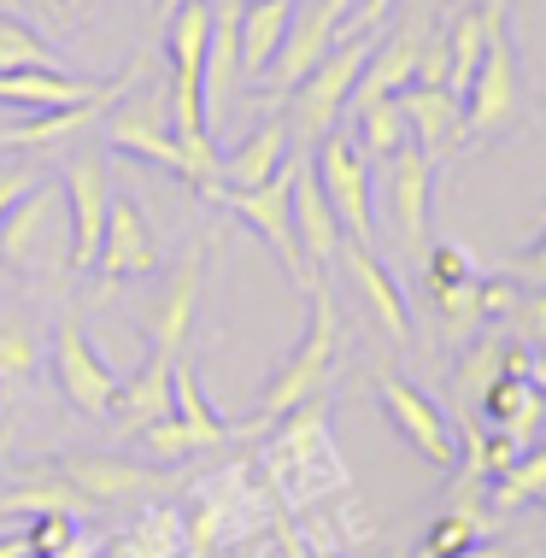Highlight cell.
Masks as SVG:
<instances>
[{"instance_id":"cell-24","label":"cell","mask_w":546,"mask_h":558,"mask_svg":"<svg viewBox=\"0 0 546 558\" xmlns=\"http://www.w3.org/2000/svg\"><path fill=\"white\" fill-rule=\"evenodd\" d=\"M417 41H423V19L412 24H400L388 41H376L371 59H364V71H359V83H353V100H347V112L364 107V100H383V95H400L405 83L417 77Z\"/></svg>"},{"instance_id":"cell-32","label":"cell","mask_w":546,"mask_h":558,"mask_svg":"<svg viewBox=\"0 0 546 558\" xmlns=\"http://www.w3.org/2000/svg\"><path fill=\"white\" fill-rule=\"evenodd\" d=\"M12 71H59V59L24 19L0 12V77H12Z\"/></svg>"},{"instance_id":"cell-40","label":"cell","mask_w":546,"mask_h":558,"mask_svg":"<svg viewBox=\"0 0 546 558\" xmlns=\"http://www.w3.org/2000/svg\"><path fill=\"white\" fill-rule=\"evenodd\" d=\"M523 376H529V383H535L541 395H546V353H529V359H523Z\"/></svg>"},{"instance_id":"cell-3","label":"cell","mask_w":546,"mask_h":558,"mask_svg":"<svg viewBox=\"0 0 546 558\" xmlns=\"http://www.w3.org/2000/svg\"><path fill=\"white\" fill-rule=\"evenodd\" d=\"M294 171H300V154H288V165L277 177H270L265 189H247V194H235V189H223V183H211L201 201L211 206H223L230 218H241L253 235L265 241L270 253L282 259V270L294 277V289L306 294L312 282H317V270L306 265V253H300V241H294Z\"/></svg>"},{"instance_id":"cell-21","label":"cell","mask_w":546,"mask_h":558,"mask_svg":"<svg viewBox=\"0 0 546 558\" xmlns=\"http://www.w3.org/2000/svg\"><path fill=\"white\" fill-rule=\"evenodd\" d=\"M294 241H300V253H306L312 270L336 265L341 241H347L336 213H329V201H324V189H317V171H312L306 154H300V171H294Z\"/></svg>"},{"instance_id":"cell-6","label":"cell","mask_w":546,"mask_h":558,"mask_svg":"<svg viewBox=\"0 0 546 558\" xmlns=\"http://www.w3.org/2000/svg\"><path fill=\"white\" fill-rule=\"evenodd\" d=\"M270 476L288 482L294 500L341 488V459H336V441H329V429H324V405L317 400L300 405V412H288L282 435L270 441Z\"/></svg>"},{"instance_id":"cell-20","label":"cell","mask_w":546,"mask_h":558,"mask_svg":"<svg viewBox=\"0 0 546 558\" xmlns=\"http://www.w3.org/2000/svg\"><path fill=\"white\" fill-rule=\"evenodd\" d=\"M336 265L359 282L364 306L376 312V324L388 329V341H393V347L412 341V312H405V294H400V282H393V270L376 259L371 247H353V241H341V259H336Z\"/></svg>"},{"instance_id":"cell-14","label":"cell","mask_w":546,"mask_h":558,"mask_svg":"<svg viewBox=\"0 0 546 558\" xmlns=\"http://www.w3.org/2000/svg\"><path fill=\"white\" fill-rule=\"evenodd\" d=\"M201 289H206V241H194V247L182 253V265L171 270V282H165V289L147 300V312H142L147 347H159V353H182L189 324H194V306H201Z\"/></svg>"},{"instance_id":"cell-2","label":"cell","mask_w":546,"mask_h":558,"mask_svg":"<svg viewBox=\"0 0 546 558\" xmlns=\"http://www.w3.org/2000/svg\"><path fill=\"white\" fill-rule=\"evenodd\" d=\"M312 312H306V336H300V347L277 365V376H270L265 400H259V417H288L300 412V405H312L317 395L329 388V376H336V347H341V312H336V294H329V282L317 277L312 289Z\"/></svg>"},{"instance_id":"cell-7","label":"cell","mask_w":546,"mask_h":558,"mask_svg":"<svg viewBox=\"0 0 546 558\" xmlns=\"http://www.w3.org/2000/svg\"><path fill=\"white\" fill-rule=\"evenodd\" d=\"M359 0H294V24H288L277 59H270V95H294L300 83L312 77V65L341 41L347 19H353Z\"/></svg>"},{"instance_id":"cell-18","label":"cell","mask_w":546,"mask_h":558,"mask_svg":"<svg viewBox=\"0 0 546 558\" xmlns=\"http://www.w3.org/2000/svg\"><path fill=\"white\" fill-rule=\"evenodd\" d=\"M400 112H405V130H412V142L423 154H452V147L464 142V100L447 95L441 83H405L400 95Z\"/></svg>"},{"instance_id":"cell-39","label":"cell","mask_w":546,"mask_h":558,"mask_svg":"<svg viewBox=\"0 0 546 558\" xmlns=\"http://www.w3.org/2000/svg\"><path fill=\"white\" fill-rule=\"evenodd\" d=\"M511 277H523V289H535V294H546V230H541V241L529 253H518V259L506 265Z\"/></svg>"},{"instance_id":"cell-41","label":"cell","mask_w":546,"mask_h":558,"mask_svg":"<svg viewBox=\"0 0 546 558\" xmlns=\"http://www.w3.org/2000/svg\"><path fill=\"white\" fill-rule=\"evenodd\" d=\"M452 558H511L499 541H476V547H464V553H452Z\"/></svg>"},{"instance_id":"cell-8","label":"cell","mask_w":546,"mask_h":558,"mask_svg":"<svg viewBox=\"0 0 546 558\" xmlns=\"http://www.w3.org/2000/svg\"><path fill=\"white\" fill-rule=\"evenodd\" d=\"M376 400H383L388 424L400 429L405 441L435 464V471H452V464H459V429L447 424V412L423 395V388H412L405 376L383 371V376H376Z\"/></svg>"},{"instance_id":"cell-5","label":"cell","mask_w":546,"mask_h":558,"mask_svg":"<svg viewBox=\"0 0 546 558\" xmlns=\"http://www.w3.org/2000/svg\"><path fill=\"white\" fill-rule=\"evenodd\" d=\"M312 171H317V189H324L329 213H336L341 235L353 247H371L376 253V223H371V159H364L359 135L347 130H329L312 154Z\"/></svg>"},{"instance_id":"cell-47","label":"cell","mask_w":546,"mask_h":558,"mask_svg":"<svg viewBox=\"0 0 546 558\" xmlns=\"http://www.w3.org/2000/svg\"><path fill=\"white\" fill-rule=\"evenodd\" d=\"M0 12H7V0H0Z\"/></svg>"},{"instance_id":"cell-29","label":"cell","mask_w":546,"mask_h":558,"mask_svg":"<svg viewBox=\"0 0 546 558\" xmlns=\"http://www.w3.org/2000/svg\"><path fill=\"white\" fill-rule=\"evenodd\" d=\"M353 124H359V147H364V159H371V165H388L405 142H412V130H405V112H400V100H393V95L353 107Z\"/></svg>"},{"instance_id":"cell-28","label":"cell","mask_w":546,"mask_h":558,"mask_svg":"<svg viewBox=\"0 0 546 558\" xmlns=\"http://www.w3.org/2000/svg\"><path fill=\"white\" fill-rule=\"evenodd\" d=\"M59 476H65L83 500H130V494H142L147 482H154V471L124 464V459H65Z\"/></svg>"},{"instance_id":"cell-27","label":"cell","mask_w":546,"mask_h":558,"mask_svg":"<svg viewBox=\"0 0 546 558\" xmlns=\"http://www.w3.org/2000/svg\"><path fill=\"white\" fill-rule=\"evenodd\" d=\"M288 24H294V0H253V7H241V71L247 77L270 71Z\"/></svg>"},{"instance_id":"cell-9","label":"cell","mask_w":546,"mask_h":558,"mask_svg":"<svg viewBox=\"0 0 546 558\" xmlns=\"http://www.w3.org/2000/svg\"><path fill=\"white\" fill-rule=\"evenodd\" d=\"M429 177H435V159L423 154L417 142H405L400 154L383 165L393 235H400L405 253H412V265H423V253H429Z\"/></svg>"},{"instance_id":"cell-12","label":"cell","mask_w":546,"mask_h":558,"mask_svg":"<svg viewBox=\"0 0 546 558\" xmlns=\"http://www.w3.org/2000/svg\"><path fill=\"white\" fill-rule=\"evenodd\" d=\"M135 83H142V59L118 71L112 88H106L100 100H88V107H71V112H36V118H24V124L0 130V147H7V154H36V147H65V142H83V135L95 130L100 118L112 112V107L130 95Z\"/></svg>"},{"instance_id":"cell-31","label":"cell","mask_w":546,"mask_h":558,"mask_svg":"<svg viewBox=\"0 0 546 558\" xmlns=\"http://www.w3.org/2000/svg\"><path fill=\"white\" fill-rule=\"evenodd\" d=\"M511 365V336L506 329H482V341L464 353V365H459V400H464V412H476V400L488 395V383L494 376H506Z\"/></svg>"},{"instance_id":"cell-26","label":"cell","mask_w":546,"mask_h":558,"mask_svg":"<svg viewBox=\"0 0 546 558\" xmlns=\"http://www.w3.org/2000/svg\"><path fill=\"white\" fill-rule=\"evenodd\" d=\"M241 71V7L235 0H211V36H206V112L235 95Z\"/></svg>"},{"instance_id":"cell-10","label":"cell","mask_w":546,"mask_h":558,"mask_svg":"<svg viewBox=\"0 0 546 558\" xmlns=\"http://www.w3.org/2000/svg\"><path fill=\"white\" fill-rule=\"evenodd\" d=\"M53 383L83 417H112V400H118L124 376H112V365L83 341L77 324H59L53 329Z\"/></svg>"},{"instance_id":"cell-11","label":"cell","mask_w":546,"mask_h":558,"mask_svg":"<svg viewBox=\"0 0 546 558\" xmlns=\"http://www.w3.org/2000/svg\"><path fill=\"white\" fill-rule=\"evenodd\" d=\"M100 142L106 147H118V154H135V159H147V165H159V171H171L189 183V154L177 147V135H171V112H165V88H159V100L154 107H130V100H118L112 112L100 118Z\"/></svg>"},{"instance_id":"cell-16","label":"cell","mask_w":546,"mask_h":558,"mask_svg":"<svg viewBox=\"0 0 546 558\" xmlns=\"http://www.w3.org/2000/svg\"><path fill=\"white\" fill-rule=\"evenodd\" d=\"M154 270H159V241H154V223L142 218V206L112 201V213H106V241H100V259H95L100 289H118V282H135V277H154Z\"/></svg>"},{"instance_id":"cell-36","label":"cell","mask_w":546,"mask_h":558,"mask_svg":"<svg viewBox=\"0 0 546 558\" xmlns=\"http://www.w3.org/2000/svg\"><path fill=\"white\" fill-rule=\"evenodd\" d=\"M506 336L529 347V353H546V294H535V289L518 294V306L506 312Z\"/></svg>"},{"instance_id":"cell-13","label":"cell","mask_w":546,"mask_h":558,"mask_svg":"<svg viewBox=\"0 0 546 558\" xmlns=\"http://www.w3.org/2000/svg\"><path fill=\"white\" fill-rule=\"evenodd\" d=\"M65 213H71V270H95L106 213H112V183H106V165L95 154L65 165Z\"/></svg>"},{"instance_id":"cell-37","label":"cell","mask_w":546,"mask_h":558,"mask_svg":"<svg viewBox=\"0 0 546 558\" xmlns=\"http://www.w3.org/2000/svg\"><path fill=\"white\" fill-rule=\"evenodd\" d=\"M29 558H53V553H65L71 541H77V518L71 511H53V518H29Z\"/></svg>"},{"instance_id":"cell-25","label":"cell","mask_w":546,"mask_h":558,"mask_svg":"<svg viewBox=\"0 0 546 558\" xmlns=\"http://www.w3.org/2000/svg\"><path fill=\"white\" fill-rule=\"evenodd\" d=\"M171 417H177V429L189 435L194 452L230 441V424L211 412V400H206V388H201V371H194V359H182V353H177V365H171Z\"/></svg>"},{"instance_id":"cell-42","label":"cell","mask_w":546,"mask_h":558,"mask_svg":"<svg viewBox=\"0 0 546 558\" xmlns=\"http://www.w3.org/2000/svg\"><path fill=\"white\" fill-rule=\"evenodd\" d=\"M0 558H29V535H0Z\"/></svg>"},{"instance_id":"cell-34","label":"cell","mask_w":546,"mask_h":558,"mask_svg":"<svg viewBox=\"0 0 546 558\" xmlns=\"http://www.w3.org/2000/svg\"><path fill=\"white\" fill-rule=\"evenodd\" d=\"M546 506V447H535V452H523L511 471H499L494 476V506L499 511H511V506Z\"/></svg>"},{"instance_id":"cell-19","label":"cell","mask_w":546,"mask_h":558,"mask_svg":"<svg viewBox=\"0 0 546 558\" xmlns=\"http://www.w3.org/2000/svg\"><path fill=\"white\" fill-rule=\"evenodd\" d=\"M171 365H177V353H159V347H147L142 353V365H135V376H124L118 383V400H112V417L124 429H154L171 417Z\"/></svg>"},{"instance_id":"cell-33","label":"cell","mask_w":546,"mask_h":558,"mask_svg":"<svg viewBox=\"0 0 546 558\" xmlns=\"http://www.w3.org/2000/svg\"><path fill=\"white\" fill-rule=\"evenodd\" d=\"M494 518H482L476 506H452L447 518H435V530L423 535V547L417 558H452V553H464V547H476L482 530H488Z\"/></svg>"},{"instance_id":"cell-44","label":"cell","mask_w":546,"mask_h":558,"mask_svg":"<svg viewBox=\"0 0 546 558\" xmlns=\"http://www.w3.org/2000/svg\"><path fill=\"white\" fill-rule=\"evenodd\" d=\"M36 12H65V0H29Z\"/></svg>"},{"instance_id":"cell-35","label":"cell","mask_w":546,"mask_h":558,"mask_svg":"<svg viewBox=\"0 0 546 558\" xmlns=\"http://www.w3.org/2000/svg\"><path fill=\"white\" fill-rule=\"evenodd\" d=\"M36 365H41L36 329L19 324V318H7V324H0V376H7V383H29Z\"/></svg>"},{"instance_id":"cell-4","label":"cell","mask_w":546,"mask_h":558,"mask_svg":"<svg viewBox=\"0 0 546 558\" xmlns=\"http://www.w3.org/2000/svg\"><path fill=\"white\" fill-rule=\"evenodd\" d=\"M364 59H371V29H353V36H341L336 48L312 65V77L288 95L282 124L300 147H317L329 130H336V118L347 112V100H353V83H359Z\"/></svg>"},{"instance_id":"cell-22","label":"cell","mask_w":546,"mask_h":558,"mask_svg":"<svg viewBox=\"0 0 546 558\" xmlns=\"http://www.w3.org/2000/svg\"><path fill=\"white\" fill-rule=\"evenodd\" d=\"M106 88H112V77L88 83V77H71V71H12V77H0V107H24L29 118L36 112H71V107L100 100Z\"/></svg>"},{"instance_id":"cell-46","label":"cell","mask_w":546,"mask_h":558,"mask_svg":"<svg viewBox=\"0 0 546 558\" xmlns=\"http://www.w3.org/2000/svg\"><path fill=\"white\" fill-rule=\"evenodd\" d=\"M77 7H88V0H65V12H77Z\"/></svg>"},{"instance_id":"cell-30","label":"cell","mask_w":546,"mask_h":558,"mask_svg":"<svg viewBox=\"0 0 546 558\" xmlns=\"http://www.w3.org/2000/svg\"><path fill=\"white\" fill-rule=\"evenodd\" d=\"M53 511H71V518L88 511V500L65 476H36V482H19L12 494H0V518H53Z\"/></svg>"},{"instance_id":"cell-23","label":"cell","mask_w":546,"mask_h":558,"mask_svg":"<svg viewBox=\"0 0 546 558\" xmlns=\"http://www.w3.org/2000/svg\"><path fill=\"white\" fill-rule=\"evenodd\" d=\"M294 135H288L282 118H265L259 130L247 135V142H235L230 154H218V183L223 189H235V194H247V189H265L270 177L288 165V154H294Z\"/></svg>"},{"instance_id":"cell-38","label":"cell","mask_w":546,"mask_h":558,"mask_svg":"<svg viewBox=\"0 0 546 558\" xmlns=\"http://www.w3.org/2000/svg\"><path fill=\"white\" fill-rule=\"evenodd\" d=\"M36 183H41V171H36V165H0V218H7L12 206H19V201H24V194L36 189Z\"/></svg>"},{"instance_id":"cell-1","label":"cell","mask_w":546,"mask_h":558,"mask_svg":"<svg viewBox=\"0 0 546 558\" xmlns=\"http://www.w3.org/2000/svg\"><path fill=\"white\" fill-rule=\"evenodd\" d=\"M511 130H523V65H518V36L506 24V0H494L488 53H482L464 95V142L488 147V142H506Z\"/></svg>"},{"instance_id":"cell-17","label":"cell","mask_w":546,"mask_h":558,"mask_svg":"<svg viewBox=\"0 0 546 558\" xmlns=\"http://www.w3.org/2000/svg\"><path fill=\"white\" fill-rule=\"evenodd\" d=\"M476 424H488V429H499V435H511L523 452L535 447V435H541V424H546V395L529 376H518V371H506V376H494L488 383V395L476 400Z\"/></svg>"},{"instance_id":"cell-15","label":"cell","mask_w":546,"mask_h":558,"mask_svg":"<svg viewBox=\"0 0 546 558\" xmlns=\"http://www.w3.org/2000/svg\"><path fill=\"white\" fill-rule=\"evenodd\" d=\"M59 241V189H29L7 218H0V265L7 270H48Z\"/></svg>"},{"instance_id":"cell-43","label":"cell","mask_w":546,"mask_h":558,"mask_svg":"<svg viewBox=\"0 0 546 558\" xmlns=\"http://www.w3.org/2000/svg\"><path fill=\"white\" fill-rule=\"evenodd\" d=\"M288 558H329V553H306L300 541H288Z\"/></svg>"},{"instance_id":"cell-45","label":"cell","mask_w":546,"mask_h":558,"mask_svg":"<svg viewBox=\"0 0 546 558\" xmlns=\"http://www.w3.org/2000/svg\"><path fill=\"white\" fill-rule=\"evenodd\" d=\"M189 0H159V19H171V12H182Z\"/></svg>"}]
</instances>
